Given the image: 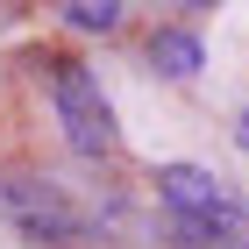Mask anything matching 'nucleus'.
Listing matches in <instances>:
<instances>
[{
  "instance_id": "4",
  "label": "nucleus",
  "mask_w": 249,
  "mask_h": 249,
  "mask_svg": "<svg viewBox=\"0 0 249 249\" xmlns=\"http://www.w3.org/2000/svg\"><path fill=\"white\" fill-rule=\"evenodd\" d=\"M150 64L164 78H199V64H207V50H199V36H192L185 21H164L150 36Z\"/></svg>"
},
{
  "instance_id": "1",
  "label": "nucleus",
  "mask_w": 249,
  "mask_h": 249,
  "mask_svg": "<svg viewBox=\"0 0 249 249\" xmlns=\"http://www.w3.org/2000/svg\"><path fill=\"white\" fill-rule=\"evenodd\" d=\"M157 199L164 221L185 249H249V199L235 185H221L199 164H164L157 171Z\"/></svg>"
},
{
  "instance_id": "2",
  "label": "nucleus",
  "mask_w": 249,
  "mask_h": 249,
  "mask_svg": "<svg viewBox=\"0 0 249 249\" xmlns=\"http://www.w3.org/2000/svg\"><path fill=\"white\" fill-rule=\"evenodd\" d=\"M0 221L36 249H71L93 235V207L50 171H7L0 178Z\"/></svg>"
},
{
  "instance_id": "3",
  "label": "nucleus",
  "mask_w": 249,
  "mask_h": 249,
  "mask_svg": "<svg viewBox=\"0 0 249 249\" xmlns=\"http://www.w3.org/2000/svg\"><path fill=\"white\" fill-rule=\"evenodd\" d=\"M43 93L57 107V128L78 157H114L121 150V128H114V100L100 93V78L71 57H50L43 64Z\"/></svg>"
},
{
  "instance_id": "5",
  "label": "nucleus",
  "mask_w": 249,
  "mask_h": 249,
  "mask_svg": "<svg viewBox=\"0 0 249 249\" xmlns=\"http://www.w3.org/2000/svg\"><path fill=\"white\" fill-rule=\"evenodd\" d=\"M57 15L71 21L78 36H114V29H121V15H128V7H121V0H100V7H93V0H71V7H57Z\"/></svg>"
}]
</instances>
